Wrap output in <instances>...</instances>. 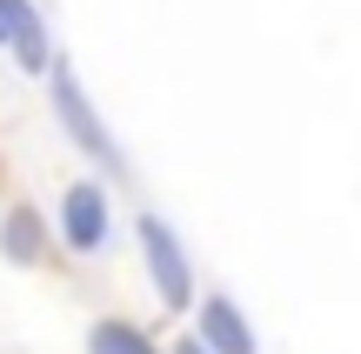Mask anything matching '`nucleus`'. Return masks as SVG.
<instances>
[{"mask_svg":"<svg viewBox=\"0 0 361 354\" xmlns=\"http://www.w3.org/2000/svg\"><path fill=\"white\" fill-rule=\"evenodd\" d=\"M141 254H147V274H154V294L168 308H188V254H180V241L168 234V221L141 214Z\"/></svg>","mask_w":361,"mask_h":354,"instance_id":"nucleus-1","label":"nucleus"},{"mask_svg":"<svg viewBox=\"0 0 361 354\" xmlns=\"http://www.w3.org/2000/svg\"><path fill=\"white\" fill-rule=\"evenodd\" d=\"M54 107H61V120H67V134H74L80 147H87L94 160H107L114 167V141L101 134V120H94V107H87V94H80V80L67 74V67H54Z\"/></svg>","mask_w":361,"mask_h":354,"instance_id":"nucleus-2","label":"nucleus"},{"mask_svg":"<svg viewBox=\"0 0 361 354\" xmlns=\"http://www.w3.org/2000/svg\"><path fill=\"white\" fill-rule=\"evenodd\" d=\"M201 341H207V354H255V328L241 321L234 301L207 294V301H201Z\"/></svg>","mask_w":361,"mask_h":354,"instance_id":"nucleus-3","label":"nucleus"},{"mask_svg":"<svg viewBox=\"0 0 361 354\" xmlns=\"http://www.w3.org/2000/svg\"><path fill=\"white\" fill-rule=\"evenodd\" d=\"M101 241H107V194L87 187V181L67 187V248L87 254V248H101Z\"/></svg>","mask_w":361,"mask_h":354,"instance_id":"nucleus-4","label":"nucleus"},{"mask_svg":"<svg viewBox=\"0 0 361 354\" xmlns=\"http://www.w3.org/2000/svg\"><path fill=\"white\" fill-rule=\"evenodd\" d=\"M0 20H7V40H13V53H20L27 74H34V67H54L47 61V34H40V20H34L27 0H0Z\"/></svg>","mask_w":361,"mask_h":354,"instance_id":"nucleus-5","label":"nucleus"},{"mask_svg":"<svg viewBox=\"0 0 361 354\" xmlns=\"http://www.w3.org/2000/svg\"><path fill=\"white\" fill-rule=\"evenodd\" d=\"M94 354H154V348H147V334L128 328V321H101V328H94Z\"/></svg>","mask_w":361,"mask_h":354,"instance_id":"nucleus-6","label":"nucleus"},{"mask_svg":"<svg viewBox=\"0 0 361 354\" xmlns=\"http://www.w3.org/2000/svg\"><path fill=\"white\" fill-rule=\"evenodd\" d=\"M7 254H13V261H34V254H40V214L34 208H20L7 221Z\"/></svg>","mask_w":361,"mask_h":354,"instance_id":"nucleus-7","label":"nucleus"},{"mask_svg":"<svg viewBox=\"0 0 361 354\" xmlns=\"http://www.w3.org/2000/svg\"><path fill=\"white\" fill-rule=\"evenodd\" d=\"M174 354H207V341H201V334H194V341H180Z\"/></svg>","mask_w":361,"mask_h":354,"instance_id":"nucleus-8","label":"nucleus"}]
</instances>
